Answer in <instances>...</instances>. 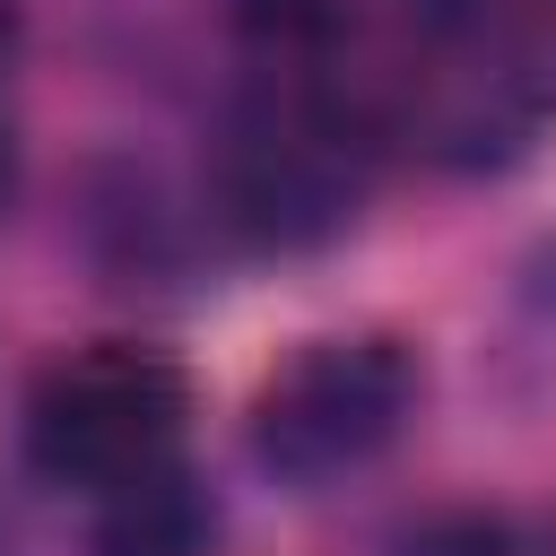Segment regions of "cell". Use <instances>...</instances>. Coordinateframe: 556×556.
Instances as JSON below:
<instances>
[{"label":"cell","instance_id":"cell-1","mask_svg":"<svg viewBox=\"0 0 556 556\" xmlns=\"http://www.w3.org/2000/svg\"><path fill=\"white\" fill-rule=\"evenodd\" d=\"M426 374L400 339H321L269 374L252 400V460L287 486H330L400 443L417 417Z\"/></svg>","mask_w":556,"mask_h":556},{"label":"cell","instance_id":"cell-2","mask_svg":"<svg viewBox=\"0 0 556 556\" xmlns=\"http://www.w3.org/2000/svg\"><path fill=\"white\" fill-rule=\"evenodd\" d=\"M217 200H226V226L243 243H261V252L330 243L365 200V139L330 96L278 87L226 130Z\"/></svg>","mask_w":556,"mask_h":556},{"label":"cell","instance_id":"cell-3","mask_svg":"<svg viewBox=\"0 0 556 556\" xmlns=\"http://www.w3.org/2000/svg\"><path fill=\"white\" fill-rule=\"evenodd\" d=\"M182 374L148 348H87L70 365H52L26 400V460L52 486H87L113 495L148 469L174 460L182 443Z\"/></svg>","mask_w":556,"mask_h":556},{"label":"cell","instance_id":"cell-4","mask_svg":"<svg viewBox=\"0 0 556 556\" xmlns=\"http://www.w3.org/2000/svg\"><path fill=\"white\" fill-rule=\"evenodd\" d=\"M208 539H217V504L165 460L104 495L87 556H208Z\"/></svg>","mask_w":556,"mask_h":556},{"label":"cell","instance_id":"cell-5","mask_svg":"<svg viewBox=\"0 0 556 556\" xmlns=\"http://www.w3.org/2000/svg\"><path fill=\"white\" fill-rule=\"evenodd\" d=\"M235 26L278 61H321L339 43V9L330 0H235Z\"/></svg>","mask_w":556,"mask_h":556},{"label":"cell","instance_id":"cell-6","mask_svg":"<svg viewBox=\"0 0 556 556\" xmlns=\"http://www.w3.org/2000/svg\"><path fill=\"white\" fill-rule=\"evenodd\" d=\"M391 556H521L504 513H426L417 530H400Z\"/></svg>","mask_w":556,"mask_h":556},{"label":"cell","instance_id":"cell-7","mask_svg":"<svg viewBox=\"0 0 556 556\" xmlns=\"http://www.w3.org/2000/svg\"><path fill=\"white\" fill-rule=\"evenodd\" d=\"M530 304H539V313H556V243L530 261Z\"/></svg>","mask_w":556,"mask_h":556},{"label":"cell","instance_id":"cell-8","mask_svg":"<svg viewBox=\"0 0 556 556\" xmlns=\"http://www.w3.org/2000/svg\"><path fill=\"white\" fill-rule=\"evenodd\" d=\"M9 182H17V148H9V122H0V200H9Z\"/></svg>","mask_w":556,"mask_h":556},{"label":"cell","instance_id":"cell-9","mask_svg":"<svg viewBox=\"0 0 556 556\" xmlns=\"http://www.w3.org/2000/svg\"><path fill=\"white\" fill-rule=\"evenodd\" d=\"M17 43V0H0V52Z\"/></svg>","mask_w":556,"mask_h":556}]
</instances>
